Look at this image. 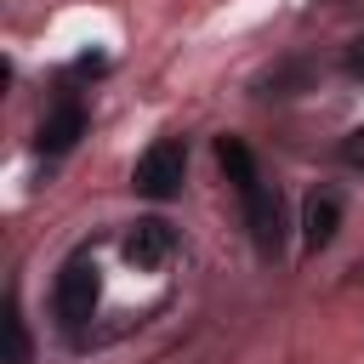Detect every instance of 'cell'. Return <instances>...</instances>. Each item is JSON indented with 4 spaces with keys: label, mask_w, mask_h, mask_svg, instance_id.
<instances>
[{
    "label": "cell",
    "mask_w": 364,
    "mask_h": 364,
    "mask_svg": "<svg viewBox=\"0 0 364 364\" xmlns=\"http://www.w3.org/2000/svg\"><path fill=\"white\" fill-rule=\"evenodd\" d=\"M6 364H28V336H23L17 307H6Z\"/></svg>",
    "instance_id": "cell-7"
},
{
    "label": "cell",
    "mask_w": 364,
    "mask_h": 364,
    "mask_svg": "<svg viewBox=\"0 0 364 364\" xmlns=\"http://www.w3.org/2000/svg\"><path fill=\"white\" fill-rule=\"evenodd\" d=\"M341 159H347L353 171H364V125H358V131H347V142H341Z\"/></svg>",
    "instance_id": "cell-8"
},
{
    "label": "cell",
    "mask_w": 364,
    "mask_h": 364,
    "mask_svg": "<svg viewBox=\"0 0 364 364\" xmlns=\"http://www.w3.org/2000/svg\"><path fill=\"white\" fill-rule=\"evenodd\" d=\"M182 176H188V148L176 136H159L136 154V171H131V188L142 199H171L182 193Z\"/></svg>",
    "instance_id": "cell-3"
},
{
    "label": "cell",
    "mask_w": 364,
    "mask_h": 364,
    "mask_svg": "<svg viewBox=\"0 0 364 364\" xmlns=\"http://www.w3.org/2000/svg\"><path fill=\"white\" fill-rule=\"evenodd\" d=\"M97 301H102V273H97V262H91V256H68L63 273H57V284H51L57 318H63L68 330H80V324L97 313Z\"/></svg>",
    "instance_id": "cell-2"
},
{
    "label": "cell",
    "mask_w": 364,
    "mask_h": 364,
    "mask_svg": "<svg viewBox=\"0 0 364 364\" xmlns=\"http://www.w3.org/2000/svg\"><path fill=\"white\" fill-rule=\"evenodd\" d=\"M171 250H176V233H171V222H159V216H142V222L125 233V262L142 267V273L159 267Z\"/></svg>",
    "instance_id": "cell-4"
},
{
    "label": "cell",
    "mask_w": 364,
    "mask_h": 364,
    "mask_svg": "<svg viewBox=\"0 0 364 364\" xmlns=\"http://www.w3.org/2000/svg\"><path fill=\"white\" fill-rule=\"evenodd\" d=\"M347 68H353V74H364V34L347 46Z\"/></svg>",
    "instance_id": "cell-9"
},
{
    "label": "cell",
    "mask_w": 364,
    "mask_h": 364,
    "mask_svg": "<svg viewBox=\"0 0 364 364\" xmlns=\"http://www.w3.org/2000/svg\"><path fill=\"white\" fill-rule=\"evenodd\" d=\"M80 131H85V108H80L74 97H57V108L40 119V154H63V148H74Z\"/></svg>",
    "instance_id": "cell-5"
},
{
    "label": "cell",
    "mask_w": 364,
    "mask_h": 364,
    "mask_svg": "<svg viewBox=\"0 0 364 364\" xmlns=\"http://www.w3.org/2000/svg\"><path fill=\"white\" fill-rule=\"evenodd\" d=\"M216 159H222V171H228V182H233V193L245 199V222H250V239H256V250H279V239H284V222H279V193L262 182V171H256V159H250V148L239 142V136H216Z\"/></svg>",
    "instance_id": "cell-1"
},
{
    "label": "cell",
    "mask_w": 364,
    "mask_h": 364,
    "mask_svg": "<svg viewBox=\"0 0 364 364\" xmlns=\"http://www.w3.org/2000/svg\"><path fill=\"white\" fill-rule=\"evenodd\" d=\"M336 228H341V205H336L330 193H313L307 210H301V239H307V250H324V245L336 239Z\"/></svg>",
    "instance_id": "cell-6"
}]
</instances>
